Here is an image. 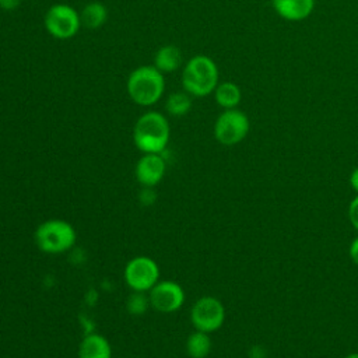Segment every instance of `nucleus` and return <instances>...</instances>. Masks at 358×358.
Here are the masks:
<instances>
[{
  "label": "nucleus",
  "instance_id": "nucleus-1",
  "mask_svg": "<svg viewBox=\"0 0 358 358\" xmlns=\"http://www.w3.org/2000/svg\"><path fill=\"white\" fill-rule=\"evenodd\" d=\"M169 123L166 117L159 112H145L143 113L133 129V140L136 147L143 152H157L165 151L169 141Z\"/></svg>",
  "mask_w": 358,
  "mask_h": 358
},
{
  "label": "nucleus",
  "instance_id": "nucleus-2",
  "mask_svg": "<svg viewBox=\"0 0 358 358\" xmlns=\"http://www.w3.org/2000/svg\"><path fill=\"white\" fill-rule=\"evenodd\" d=\"M126 87L129 96L134 103L150 106L161 99L165 88V80L155 66H141L131 71Z\"/></svg>",
  "mask_w": 358,
  "mask_h": 358
},
{
  "label": "nucleus",
  "instance_id": "nucleus-3",
  "mask_svg": "<svg viewBox=\"0 0 358 358\" xmlns=\"http://www.w3.org/2000/svg\"><path fill=\"white\" fill-rule=\"evenodd\" d=\"M182 85L187 94L206 96L218 85V67L215 62L204 55L193 56L185 66Z\"/></svg>",
  "mask_w": 358,
  "mask_h": 358
},
{
  "label": "nucleus",
  "instance_id": "nucleus-4",
  "mask_svg": "<svg viewBox=\"0 0 358 358\" xmlns=\"http://www.w3.org/2000/svg\"><path fill=\"white\" fill-rule=\"evenodd\" d=\"M34 239L39 250L43 253L60 255L74 246L77 241V232L69 221L50 218L36 227Z\"/></svg>",
  "mask_w": 358,
  "mask_h": 358
},
{
  "label": "nucleus",
  "instance_id": "nucleus-5",
  "mask_svg": "<svg viewBox=\"0 0 358 358\" xmlns=\"http://www.w3.org/2000/svg\"><path fill=\"white\" fill-rule=\"evenodd\" d=\"M249 129L250 123L246 113L238 108L224 109L214 123V137L222 145H235L245 140Z\"/></svg>",
  "mask_w": 358,
  "mask_h": 358
},
{
  "label": "nucleus",
  "instance_id": "nucleus-6",
  "mask_svg": "<svg viewBox=\"0 0 358 358\" xmlns=\"http://www.w3.org/2000/svg\"><path fill=\"white\" fill-rule=\"evenodd\" d=\"M123 278L133 291L147 292L159 281L158 263L148 256H137L127 262Z\"/></svg>",
  "mask_w": 358,
  "mask_h": 358
},
{
  "label": "nucleus",
  "instance_id": "nucleus-7",
  "mask_svg": "<svg viewBox=\"0 0 358 358\" xmlns=\"http://www.w3.org/2000/svg\"><path fill=\"white\" fill-rule=\"evenodd\" d=\"M224 320L225 308L215 296H201L190 309V322L196 330L214 333L224 324Z\"/></svg>",
  "mask_w": 358,
  "mask_h": 358
},
{
  "label": "nucleus",
  "instance_id": "nucleus-8",
  "mask_svg": "<svg viewBox=\"0 0 358 358\" xmlns=\"http://www.w3.org/2000/svg\"><path fill=\"white\" fill-rule=\"evenodd\" d=\"M81 25V17L78 13L67 4L52 6L45 15L46 31L57 39L73 38Z\"/></svg>",
  "mask_w": 358,
  "mask_h": 358
},
{
  "label": "nucleus",
  "instance_id": "nucleus-9",
  "mask_svg": "<svg viewBox=\"0 0 358 358\" xmlns=\"http://www.w3.org/2000/svg\"><path fill=\"white\" fill-rule=\"evenodd\" d=\"M148 292L151 306L162 313H172L179 310L186 299L182 285L171 280L158 281Z\"/></svg>",
  "mask_w": 358,
  "mask_h": 358
},
{
  "label": "nucleus",
  "instance_id": "nucleus-10",
  "mask_svg": "<svg viewBox=\"0 0 358 358\" xmlns=\"http://www.w3.org/2000/svg\"><path fill=\"white\" fill-rule=\"evenodd\" d=\"M166 171V162L161 154L148 152L143 154V157L137 161L134 168V175L137 182L141 186L154 187L158 185Z\"/></svg>",
  "mask_w": 358,
  "mask_h": 358
},
{
  "label": "nucleus",
  "instance_id": "nucleus-11",
  "mask_svg": "<svg viewBox=\"0 0 358 358\" xmlns=\"http://www.w3.org/2000/svg\"><path fill=\"white\" fill-rule=\"evenodd\" d=\"M277 15L282 20L296 22L306 20L315 10V0H271Z\"/></svg>",
  "mask_w": 358,
  "mask_h": 358
},
{
  "label": "nucleus",
  "instance_id": "nucleus-12",
  "mask_svg": "<svg viewBox=\"0 0 358 358\" xmlns=\"http://www.w3.org/2000/svg\"><path fill=\"white\" fill-rule=\"evenodd\" d=\"M78 358H112V347L102 334L88 333L80 343Z\"/></svg>",
  "mask_w": 358,
  "mask_h": 358
},
{
  "label": "nucleus",
  "instance_id": "nucleus-13",
  "mask_svg": "<svg viewBox=\"0 0 358 358\" xmlns=\"http://www.w3.org/2000/svg\"><path fill=\"white\" fill-rule=\"evenodd\" d=\"M215 102L224 109H234L241 103L242 91L238 84L232 81L220 83L214 90Z\"/></svg>",
  "mask_w": 358,
  "mask_h": 358
},
{
  "label": "nucleus",
  "instance_id": "nucleus-14",
  "mask_svg": "<svg viewBox=\"0 0 358 358\" xmlns=\"http://www.w3.org/2000/svg\"><path fill=\"white\" fill-rule=\"evenodd\" d=\"M182 63V53L173 45H165L158 49L154 57V66L161 73H171L176 70Z\"/></svg>",
  "mask_w": 358,
  "mask_h": 358
},
{
  "label": "nucleus",
  "instance_id": "nucleus-15",
  "mask_svg": "<svg viewBox=\"0 0 358 358\" xmlns=\"http://www.w3.org/2000/svg\"><path fill=\"white\" fill-rule=\"evenodd\" d=\"M186 351L192 358H206L211 351L210 333L194 330L186 340Z\"/></svg>",
  "mask_w": 358,
  "mask_h": 358
},
{
  "label": "nucleus",
  "instance_id": "nucleus-16",
  "mask_svg": "<svg viewBox=\"0 0 358 358\" xmlns=\"http://www.w3.org/2000/svg\"><path fill=\"white\" fill-rule=\"evenodd\" d=\"M106 18H108L106 7L99 1L88 3L83 8V13H81V21L84 22L85 27L92 28V29L102 27L105 24Z\"/></svg>",
  "mask_w": 358,
  "mask_h": 358
},
{
  "label": "nucleus",
  "instance_id": "nucleus-17",
  "mask_svg": "<svg viewBox=\"0 0 358 358\" xmlns=\"http://www.w3.org/2000/svg\"><path fill=\"white\" fill-rule=\"evenodd\" d=\"M165 108L172 116H183L192 108V98L187 92H175L166 99Z\"/></svg>",
  "mask_w": 358,
  "mask_h": 358
},
{
  "label": "nucleus",
  "instance_id": "nucleus-18",
  "mask_svg": "<svg viewBox=\"0 0 358 358\" xmlns=\"http://www.w3.org/2000/svg\"><path fill=\"white\" fill-rule=\"evenodd\" d=\"M151 306L150 296L145 292L133 291V294L126 301V309L131 315H143Z\"/></svg>",
  "mask_w": 358,
  "mask_h": 358
},
{
  "label": "nucleus",
  "instance_id": "nucleus-19",
  "mask_svg": "<svg viewBox=\"0 0 358 358\" xmlns=\"http://www.w3.org/2000/svg\"><path fill=\"white\" fill-rule=\"evenodd\" d=\"M138 200L143 206H151L154 204V201L157 200V193L154 190V187L150 186H143L141 192L138 193Z\"/></svg>",
  "mask_w": 358,
  "mask_h": 358
},
{
  "label": "nucleus",
  "instance_id": "nucleus-20",
  "mask_svg": "<svg viewBox=\"0 0 358 358\" xmlns=\"http://www.w3.org/2000/svg\"><path fill=\"white\" fill-rule=\"evenodd\" d=\"M348 218L351 225L358 231V194L351 200L348 206Z\"/></svg>",
  "mask_w": 358,
  "mask_h": 358
},
{
  "label": "nucleus",
  "instance_id": "nucleus-21",
  "mask_svg": "<svg viewBox=\"0 0 358 358\" xmlns=\"http://www.w3.org/2000/svg\"><path fill=\"white\" fill-rule=\"evenodd\" d=\"M348 253H350L351 260L358 266V236L352 239V242L350 245V249H348Z\"/></svg>",
  "mask_w": 358,
  "mask_h": 358
},
{
  "label": "nucleus",
  "instance_id": "nucleus-22",
  "mask_svg": "<svg viewBox=\"0 0 358 358\" xmlns=\"http://www.w3.org/2000/svg\"><path fill=\"white\" fill-rule=\"evenodd\" d=\"M21 0H0V8L6 11H11L20 6Z\"/></svg>",
  "mask_w": 358,
  "mask_h": 358
},
{
  "label": "nucleus",
  "instance_id": "nucleus-23",
  "mask_svg": "<svg viewBox=\"0 0 358 358\" xmlns=\"http://www.w3.org/2000/svg\"><path fill=\"white\" fill-rule=\"evenodd\" d=\"M350 185L354 189V192L358 194V166L350 175Z\"/></svg>",
  "mask_w": 358,
  "mask_h": 358
},
{
  "label": "nucleus",
  "instance_id": "nucleus-24",
  "mask_svg": "<svg viewBox=\"0 0 358 358\" xmlns=\"http://www.w3.org/2000/svg\"><path fill=\"white\" fill-rule=\"evenodd\" d=\"M344 358H358V352H351V354L345 355Z\"/></svg>",
  "mask_w": 358,
  "mask_h": 358
}]
</instances>
